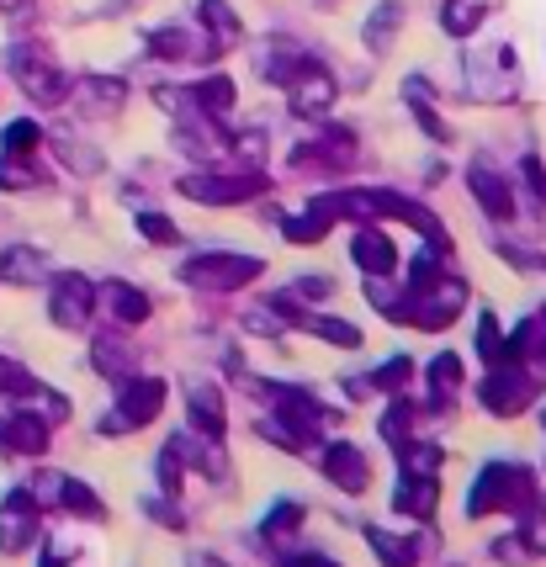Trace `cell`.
I'll return each mask as SVG.
<instances>
[{"instance_id":"obj_24","label":"cell","mask_w":546,"mask_h":567,"mask_svg":"<svg viewBox=\"0 0 546 567\" xmlns=\"http://www.w3.org/2000/svg\"><path fill=\"white\" fill-rule=\"evenodd\" d=\"M398 509H403V515H430V509H435V477H430V472H409V477L398 483Z\"/></svg>"},{"instance_id":"obj_30","label":"cell","mask_w":546,"mask_h":567,"mask_svg":"<svg viewBox=\"0 0 546 567\" xmlns=\"http://www.w3.org/2000/svg\"><path fill=\"white\" fill-rule=\"evenodd\" d=\"M477 350H483V361H488V367H498V361L509 355V340L498 334V319H494V313H488V319H483V329H477Z\"/></svg>"},{"instance_id":"obj_14","label":"cell","mask_w":546,"mask_h":567,"mask_svg":"<svg viewBox=\"0 0 546 567\" xmlns=\"http://www.w3.org/2000/svg\"><path fill=\"white\" fill-rule=\"evenodd\" d=\"M467 192L483 202V213H494V218H515V192H509V181H498L488 165H472L467 171Z\"/></svg>"},{"instance_id":"obj_40","label":"cell","mask_w":546,"mask_h":567,"mask_svg":"<svg viewBox=\"0 0 546 567\" xmlns=\"http://www.w3.org/2000/svg\"><path fill=\"white\" fill-rule=\"evenodd\" d=\"M542 197H546V181H542Z\"/></svg>"},{"instance_id":"obj_25","label":"cell","mask_w":546,"mask_h":567,"mask_svg":"<svg viewBox=\"0 0 546 567\" xmlns=\"http://www.w3.org/2000/svg\"><path fill=\"white\" fill-rule=\"evenodd\" d=\"M483 0H446V11H441V22H446L451 38H472L477 27H483Z\"/></svg>"},{"instance_id":"obj_31","label":"cell","mask_w":546,"mask_h":567,"mask_svg":"<svg viewBox=\"0 0 546 567\" xmlns=\"http://www.w3.org/2000/svg\"><path fill=\"white\" fill-rule=\"evenodd\" d=\"M228 148H234V154L245 159L249 171H255V165L266 159V133H260V127H249V133H234V138H228Z\"/></svg>"},{"instance_id":"obj_39","label":"cell","mask_w":546,"mask_h":567,"mask_svg":"<svg viewBox=\"0 0 546 567\" xmlns=\"http://www.w3.org/2000/svg\"><path fill=\"white\" fill-rule=\"evenodd\" d=\"M17 6H27V0H0V11H17Z\"/></svg>"},{"instance_id":"obj_21","label":"cell","mask_w":546,"mask_h":567,"mask_svg":"<svg viewBox=\"0 0 546 567\" xmlns=\"http://www.w3.org/2000/svg\"><path fill=\"white\" fill-rule=\"evenodd\" d=\"M403 101L414 106V123H420L424 133L435 138V144H446L451 133H446V123H441V112H435V101H430V85H424V80H414V74H409V85H403Z\"/></svg>"},{"instance_id":"obj_34","label":"cell","mask_w":546,"mask_h":567,"mask_svg":"<svg viewBox=\"0 0 546 567\" xmlns=\"http://www.w3.org/2000/svg\"><path fill=\"white\" fill-rule=\"evenodd\" d=\"M298 525H302V504H281V509L260 525V536H266V542H276V536H287V530H298Z\"/></svg>"},{"instance_id":"obj_11","label":"cell","mask_w":546,"mask_h":567,"mask_svg":"<svg viewBox=\"0 0 546 567\" xmlns=\"http://www.w3.org/2000/svg\"><path fill=\"white\" fill-rule=\"evenodd\" d=\"M498 59H504V49L494 53V64H488V59H483V53H472L467 59V91L472 96H483V101H509L515 96V70H509V64H504V70H498Z\"/></svg>"},{"instance_id":"obj_13","label":"cell","mask_w":546,"mask_h":567,"mask_svg":"<svg viewBox=\"0 0 546 567\" xmlns=\"http://www.w3.org/2000/svg\"><path fill=\"white\" fill-rule=\"evenodd\" d=\"M350 255H356V266H361L367 276H393L398 271V249L382 228H361L356 245H350Z\"/></svg>"},{"instance_id":"obj_32","label":"cell","mask_w":546,"mask_h":567,"mask_svg":"<svg viewBox=\"0 0 546 567\" xmlns=\"http://www.w3.org/2000/svg\"><path fill=\"white\" fill-rule=\"evenodd\" d=\"M80 91L96 101V106H106V112H112V106H123V85H117V80H101V74H91V80H80Z\"/></svg>"},{"instance_id":"obj_9","label":"cell","mask_w":546,"mask_h":567,"mask_svg":"<svg viewBox=\"0 0 546 567\" xmlns=\"http://www.w3.org/2000/svg\"><path fill=\"white\" fill-rule=\"evenodd\" d=\"M323 472H329V483L346 488V494H367V483H372V462H367L356 445H329V451H323Z\"/></svg>"},{"instance_id":"obj_3","label":"cell","mask_w":546,"mask_h":567,"mask_svg":"<svg viewBox=\"0 0 546 567\" xmlns=\"http://www.w3.org/2000/svg\"><path fill=\"white\" fill-rule=\"evenodd\" d=\"M255 276H260V260H255V255H224V249L197 255V260L181 266V281L197 287V292H239Z\"/></svg>"},{"instance_id":"obj_17","label":"cell","mask_w":546,"mask_h":567,"mask_svg":"<svg viewBox=\"0 0 546 567\" xmlns=\"http://www.w3.org/2000/svg\"><path fill=\"white\" fill-rule=\"evenodd\" d=\"M292 159H298V165H308V159H329L334 171H346L350 159H356V133H350V127H329V133H323L319 144L298 148Z\"/></svg>"},{"instance_id":"obj_20","label":"cell","mask_w":546,"mask_h":567,"mask_svg":"<svg viewBox=\"0 0 546 567\" xmlns=\"http://www.w3.org/2000/svg\"><path fill=\"white\" fill-rule=\"evenodd\" d=\"M398 27H403V0H382L372 17H367V49L372 53H388L398 38Z\"/></svg>"},{"instance_id":"obj_8","label":"cell","mask_w":546,"mask_h":567,"mask_svg":"<svg viewBox=\"0 0 546 567\" xmlns=\"http://www.w3.org/2000/svg\"><path fill=\"white\" fill-rule=\"evenodd\" d=\"M32 536H38V498L11 494L0 509V551H27Z\"/></svg>"},{"instance_id":"obj_33","label":"cell","mask_w":546,"mask_h":567,"mask_svg":"<svg viewBox=\"0 0 546 567\" xmlns=\"http://www.w3.org/2000/svg\"><path fill=\"white\" fill-rule=\"evenodd\" d=\"M313 329H319V340H329V346H340V350L361 346V334H356L346 319H313Z\"/></svg>"},{"instance_id":"obj_5","label":"cell","mask_w":546,"mask_h":567,"mask_svg":"<svg viewBox=\"0 0 546 567\" xmlns=\"http://www.w3.org/2000/svg\"><path fill=\"white\" fill-rule=\"evenodd\" d=\"M159 403H165V382H159V377H127L123 388H117V409H112V420L101 424V430H106V435L144 430V424L159 414Z\"/></svg>"},{"instance_id":"obj_16","label":"cell","mask_w":546,"mask_h":567,"mask_svg":"<svg viewBox=\"0 0 546 567\" xmlns=\"http://www.w3.org/2000/svg\"><path fill=\"white\" fill-rule=\"evenodd\" d=\"M49 276V260H43V249H0V281H11V287H32V281H43Z\"/></svg>"},{"instance_id":"obj_36","label":"cell","mask_w":546,"mask_h":567,"mask_svg":"<svg viewBox=\"0 0 546 567\" xmlns=\"http://www.w3.org/2000/svg\"><path fill=\"white\" fill-rule=\"evenodd\" d=\"M276 567H340V563H329L323 551H287Z\"/></svg>"},{"instance_id":"obj_29","label":"cell","mask_w":546,"mask_h":567,"mask_svg":"<svg viewBox=\"0 0 546 567\" xmlns=\"http://www.w3.org/2000/svg\"><path fill=\"white\" fill-rule=\"evenodd\" d=\"M59 498L70 515H85V519H101V498L85 488V483H59Z\"/></svg>"},{"instance_id":"obj_10","label":"cell","mask_w":546,"mask_h":567,"mask_svg":"<svg viewBox=\"0 0 546 567\" xmlns=\"http://www.w3.org/2000/svg\"><path fill=\"white\" fill-rule=\"evenodd\" d=\"M197 22H202V38H207V49L213 53H228L239 38H245V22L234 17V6H228V0H202Z\"/></svg>"},{"instance_id":"obj_4","label":"cell","mask_w":546,"mask_h":567,"mask_svg":"<svg viewBox=\"0 0 546 567\" xmlns=\"http://www.w3.org/2000/svg\"><path fill=\"white\" fill-rule=\"evenodd\" d=\"M181 192L192 202H207V207H228V202H245V197H260V192H271V181L260 171H207V175H186L181 181Z\"/></svg>"},{"instance_id":"obj_26","label":"cell","mask_w":546,"mask_h":567,"mask_svg":"<svg viewBox=\"0 0 546 567\" xmlns=\"http://www.w3.org/2000/svg\"><path fill=\"white\" fill-rule=\"evenodd\" d=\"M372 551L388 567H414V563H420V546L403 542V536H388V530H372Z\"/></svg>"},{"instance_id":"obj_35","label":"cell","mask_w":546,"mask_h":567,"mask_svg":"<svg viewBox=\"0 0 546 567\" xmlns=\"http://www.w3.org/2000/svg\"><path fill=\"white\" fill-rule=\"evenodd\" d=\"M138 234H144V239H159V245H175V239H181L175 223L159 218V213H138Z\"/></svg>"},{"instance_id":"obj_7","label":"cell","mask_w":546,"mask_h":567,"mask_svg":"<svg viewBox=\"0 0 546 567\" xmlns=\"http://www.w3.org/2000/svg\"><path fill=\"white\" fill-rule=\"evenodd\" d=\"M91 308H96V292H91L85 276H53L49 313L59 329H85V323H91Z\"/></svg>"},{"instance_id":"obj_22","label":"cell","mask_w":546,"mask_h":567,"mask_svg":"<svg viewBox=\"0 0 546 567\" xmlns=\"http://www.w3.org/2000/svg\"><path fill=\"white\" fill-rule=\"evenodd\" d=\"M234 96H239V91H234L228 74H207V80L192 85V101H197L207 117H228V112H234Z\"/></svg>"},{"instance_id":"obj_37","label":"cell","mask_w":546,"mask_h":567,"mask_svg":"<svg viewBox=\"0 0 546 567\" xmlns=\"http://www.w3.org/2000/svg\"><path fill=\"white\" fill-rule=\"evenodd\" d=\"M409 361H388V367L377 371V388H403V377H409Z\"/></svg>"},{"instance_id":"obj_6","label":"cell","mask_w":546,"mask_h":567,"mask_svg":"<svg viewBox=\"0 0 546 567\" xmlns=\"http://www.w3.org/2000/svg\"><path fill=\"white\" fill-rule=\"evenodd\" d=\"M334 96H340V85H334V74L323 70L319 59H313V64H302L298 80L287 85V101H292V112H298L302 123H319V117H329Z\"/></svg>"},{"instance_id":"obj_23","label":"cell","mask_w":546,"mask_h":567,"mask_svg":"<svg viewBox=\"0 0 546 567\" xmlns=\"http://www.w3.org/2000/svg\"><path fill=\"white\" fill-rule=\"evenodd\" d=\"M106 308H112V319L117 323H144L154 313V302L138 287H127V281H112L106 287Z\"/></svg>"},{"instance_id":"obj_38","label":"cell","mask_w":546,"mask_h":567,"mask_svg":"<svg viewBox=\"0 0 546 567\" xmlns=\"http://www.w3.org/2000/svg\"><path fill=\"white\" fill-rule=\"evenodd\" d=\"M530 542H536V551H546V509L542 515H530V530H525Z\"/></svg>"},{"instance_id":"obj_15","label":"cell","mask_w":546,"mask_h":567,"mask_svg":"<svg viewBox=\"0 0 546 567\" xmlns=\"http://www.w3.org/2000/svg\"><path fill=\"white\" fill-rule=\"evenodd\" d=\"M150 53H159V59H213V49L202 43V32H192V27H159V32H150Z\"/></svg>"},{"instance_id":"obj_18","label":"cell","mask_w":546,"mask_h":567,"mask_svg":"<svg viewBox=\"0 0 546 567\" xmlns=\"http://www.w3.org/2000/svg\"><path fill=\"white\" fill-rule=\"evenodd\" d=\"M192 420H197V430L207 435V441H218L224 435V398H218V388L213 382H192Z\"/></svg>"},{"instance_id":"obj_28","label":"cell","mask_w":546,"mask_h":567,"mask_svg":"<svg viewBox=\"0 0 546 567\" xmlns=\"http://www.w3.org/2000/svg\"><path fill=\"white\" fill-rule=\"evenodd\" d=\"M38 144H43V127L27 123V117H22V123H11L6 133H0V148H6V154H32Z\"/></svg>"},{"instance_id":"obj_19","label":"cell","mask_w":546,"mask_h":567,"mask_svg":"<svg viewBox=\"0 0 546 567\" xmlns=\"http://www.w3.org/2000/svg\"><path fill=\"white\" fill-rule=\"evenodd\" d=\"M456 388H462V361L456 355H435L430 361V409L446 414L451 403H456Z\"/></svg>"},{"instance_id":"obj_27","label":"cell","mask_w":546,"mask_h":567,"mask_svg":"<svg viewBox=\"0 0 546 567\" xmlns=\"http://www.w3.org/2000/svg\"><path fill=\"white\" fill-rule=\"evenodd\" d=\"M43 175L27 171L22 154H0V192H27V186H38Z\"/></svg>"},{"instance_id":"obj_12","label":"cell","mask_w":546,"mask_h":567,"mask_svg":"<svg viewBox=\"0 0 546 567\" xmlns=\"http://www.w3.org/2000/svg\"><path fill=\"white\" fill-rule=\"evenodd\" d=\"M0 445L17 451V456H43L49 451V420H38V414H6L0 420Z\"/></svg>"},{"instance_id":"obj_2","label":"cell","mask_w":546,"mask_h":567,"mask_svg":"<svg viewBox=\"0 0 546 567\" xmlns=\"http://www.w3.org/2000/svg\"><path fill=\"white\" fill-rule=\"evenodd\" d=\"M536 498V472L530 467H515V462H494V467L477 477V488L467 494V515L472 519H483V515H494V509H525Z\"/></svg>"},{"instance_id":"obj_1","label":"cell","mask_w":546,"mask_h":567,"mask_svg":"<svg viewBox=\"0 0 546 567\" xmlns=\"http://www.w3.org/2000/svg\"><path fill=\"white\" fill-rule=\"evenodd\" d=\"M6 70H11V80H17L38 106H59V101L75 96V80L59 70L38 43H11V49H6Z\"/></svg>"}]
</instances>
